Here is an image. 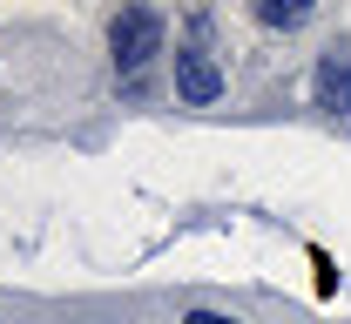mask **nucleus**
<instances>
[{"label":"nucleus","mask_w":351,"mask_h":324,"mask_svg":"<svg viewBox=\"0 0 351 324\" xmlns=\"http://www.w3.org/2000/svg\"><path fill=\"white\" fill-rule=\"evenodd\" d=\"M162 34H169V27H162L156 7H122V14L108 21V54H115V75H122L129 88L142 82V68L162 54Z\"/></svg>","instance_id":"1"},{"label":"nucleus","mask_w":351,"mask_h":324,"mask_svg":"<svg viewBox=\"0 0 351 324\" xmlns=\"http://www.w3.org/2000/svg\"><path fill=\"white\" fill-rule=\"evenodd\" d=\"M176 95L189 101V108H210L223 95V68L210 47H176Z\"/></svg>","instance_id":"2"},{"label":"nucleus","mask_w":351,"mask_h":324,"mask_svg":"<svg viewBox=\"0 0 351 324\" xmlns=\"http://www.w3.org/2000/svg\"><path fill=\"white\" fill-rule=\"evenodd\" d=\"M311 95H317L324 115H345V108H351V47L345 41L317 54V82H311Z\"/></svg>","instance_id":"3"},{"label":"nucleus","mask_w":351,"mask_h":324,"mask_svg":"<svg viewBox=\"0 0 351 324\" xmlns=\"http://www.w3.org/2000/svg\"><path fill=\"white\" fill-rule=\"evenodd\" d=\"M257 21H263V27H304L311 7H304V0H257Z\"/></svg>","instance_id":"4"},{"label":"nucleus","mask_w":351,"mask_h":324,"mask_svg":"<svg viewBox=\"0 0 351 324\" xmlns=\"http://www.w3.org/2000/svg\"><path fill=\"white\" fill-rule=\"evenodd\" d=\"M182 324H237V318H223V311H182Z\"/></svg>","instance_id":"5"}]
</instances>
